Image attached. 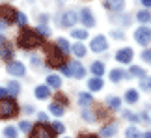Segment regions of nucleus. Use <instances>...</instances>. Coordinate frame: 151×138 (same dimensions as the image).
<instances>
[{"label":"nucleus","mask_w":151,"mask_h":138,"mask_svg":"<svg viewBox=\"0 0 151 138\" xmlns=\"http://www.w3.org/2000/svg\"><path fill=\"white\" fill-rule=\"evenodd\" d=\"M41 41H43V36L37 30H30V28H22L21 34H19V39H17L19 47L24 49V50H30V49L39 47Z\"/></svg>","instance_id":"1"},{"label":"nucleus","mask_w":151,"mask_h":138,"mask_svg":"<svg viewBox=\"0 0 151 138\" xmlns=\"http://www.w3.org/2000/svg\"><path fill=\"white\" fill-rule=\"evenodd\" d=\"M19 114V106L11 99H0V119H9Z\"/></svg>","instance_id":"2"},{"label":"nucleus","mask_w":151,"mask_h":138,"mask_svg":"<svg viewBox=\"0 0 151 138\" xmlns=\"http://www.w3.org/2000/svg\"><path fill=\"white\" fill-rule=\"evenodd\" d=\"M63 54L60 49L56 47H49V50H47V65L49 67H60V65H63Z\"/></svg>","instance_id":"3"},{"label":"nucleus","mask_w":151,"mask_h":138,"mask_svg":"<svg viewBox=\"0 0 151 138\" xmlns=\"http://www.w3.org/2000/svg\"><path fill=\"white\" fill-rule=\"evenodd\" d=\"M54 131L47 123H39L30 131V138H54Z\"/></svg>","instance_id":"4"},{"label":"nucleus","mask_w":151,"mask_h":138,"mask_svg":"<svg viewBox=\"0 0 151 138\" xmlns=\"http://www.w3.org/2000/svg\"><path fill=\"white\" fill-rule=\"evenodd\" d=\"M134 39L142 45V47H147L149 41H151V28H147V26H140V28L134 32Z\"/></svg>","instance_id":"5"},{"label":"nucleus","mask_w":151,"mask_h":138,"mask_svg":"<svg viewBox=\"0 0 151 138\" xmlns=\"http://www.w3.org/2000/svg\"><path fill=\"white\" fill-rule=\"evenodd\" d=\"M17 13H19V11H15L11 6H2V8H0V19H4L6 24L17 22Z\"/></svg>","instance_id":"6"},{"label":"nucleus","mask_w":151,"mask_h":138,"mask_svg":"<svg viewBox=\"0 0 151 138\" xmlns=\"http://www.w3.org/2000/svg\"><path fill=\"white\" fill-rule=\"evenodd\" d=\"M6 69H8V73L11 77H24L26 75V67H24V64H21V62H9Z\"/></svg>","instance_id":"7"},{"label":"nucleus","mask_w":151,"mask_h":138,"mask_svg":"<svg viewBox=\"0 0 151 138\" xmlns=\"http://www.w3.org/2000/svg\"><path fill=\"white\" fill-rule=\"evenodd\" d=\"M90 49L93 50V52H103V50H106L108 49V41H106V37L104 36H97L91 39V43H90Z\"/></svg>","instance_id":"8"},{"label":"nucleus","mask_w":151,"mask_h":138,"mask_svg":"<svg viewBox=\"0 0 151 138\" xmlns=\"http://www.w3.org/2000/svg\"><path fill=\"white\" fill-rule=\"evenodd\" d=\"M80 22L84 24V28L95 26V19H93V13H91L90 8H82V9H80Z\"/></svg>","instance_id":"9"},{"label":"nucleus","mask_w":151,"mask_h":138,"mask_svg":"<svg viewBox=\"0 0 151 138\" xmlns=\"http://www.w3.org/2000/svg\"><path fill=\"white\" fill-rule=\"evenodd\" d=\"M77 21H80V19H78V15L75 13L73 9H69V11H65V13L62 15L60 24H62V26H65V28H69V26H75V22H77Z\"/></svg>","instance_id":"10"},{"label":"nucleus","mask_w":151,"mask_h":138,"mask_svg":"<svg viewBox=\"0 0 151 138\" xmlns=\"http://www.w3.org/2000/svg\"><path fill=\"white\" fill-rule=\"evenodd\" d=\"M132 49L129 47H125V49H119L118 52H116V60L119 62V64H131V60H132Z\"/></svg>","instance_id":"11"},{"label":"nucleus","mask_w":151,"mask_h":138,"mask_svg":"<svg viewBox=\"0 0 151 138\" xmlns=\"http://www.w3.org/2000/svg\"><path fill=\"white\" fill-rule=\"evenodd\" d=\"M69 67H71V75H73V78H82L84 75H86V69L84 65L80 64V62H69Z\"/></svg>","instance_id":"12"},{"label":"nucleus","mask_w":151,"mask_h":138,"mask_svg":"<svg viewBox=\"0 0 151 138\" xmlns=\"http://www.w3.org/2000/svg\"><path fill=\"white\" fill-rule=\"evenodd\" d=\"M104 8H106L108 11L119 13V11H123V8H125V2L123 0H104Z\"/></svg>","instance_id":"13"},{"label":"nucleus","mask_w":151,"mask_h":138,"mask_svg":"<svg viewBox=\"0 0 151 138\" xmlns=\"http://www.w3.org/2000/svg\"><path fill=\"white\" fill-rule=\"evenodd\" d=\"M0 58L6 60V62H13V49H11L8 43H4L2 47H0Z\"/></svg>","instance_id":"14"},{"label":"nucleus","mask_w":151,"mask_h":138,"mask_svg":"<svg viewBox=\"0 0 151 138\" xmlns=\"http://www.w3.org/2000/svg\"><path fill=\"white\" fill-rule=\"evenodd\" d=\"M116 133H118L116 123H108V125H104V127H101V136L103 138H110V136H114Z\"/></svg>","instance_id":"15"},{"label":"nucleus","mask_w":151,"mask_h":138,"mask_svg":"<svg viewBox=\"0 0 151 138\" xmlns=\"http://www.w3.org/2000/svg\"><path fill=\"white\" fill-rule=\"evenodd\" d=\"M34 93H36V97H37V99H41V101H43V99H49V95H50V88H49L47 84H45V86H37Z\"/></svg>","instance_id":"16"},{"label":"nucleus","mask_w":151,"mask_h":138,"mask_svg":"<svg viewBox=\"0 0 151 138\" xmlns=\"http://www.w3.org/2000/svg\"><path fill=\"white\" fill-rule=\"evenodd\" d=\"M88 88H90V91H99V90H103V78L101 77L90 78L88 80Z\"/></svg>","instance_id":"17"},{"label":"nucleus","mask_w":151,"mask_h":138,"mask_svg":"<svg viewBox=\"0 0 151 138\" xmlns=\"http://www.w3.org/2000/svg\"><path fill=\"white\" fill-rule=\"evenodd\" d=\"M54 45L62 50L63 54H69V52H71V45H69V43H67V39H63V37H58Z\"/></svg>","instance_id":"18"},{"label":"nucleus","mask_w":151,"mask_h":138,"mask_svg":"<svg viewBox=\"0 0 151 138\" xmlns=\"http://www.w3.org/2000/svg\"><path fill=\"white\" fill-rule=\"evenodd\" d=\"M47 86H49V88L58 90L62 86V78L58 77V75H49V77H47Z\"/></svg>","instance_id":"19"},{"label":"nucleus","mask_w":151,"mask_h":138,"mask_svg":"<svg viewBox=\"0 0 151 138\" xmlns=\"http://www.w3.org/2000/svg\"><path fill=\"white\" fill-rule=\"evenodd\" d=\"M91 101H93V97H91V93H80L78 95V103H80V106L82 108H88L90 105H91Z\"/></svg>","instance_id":"20"},{"label":"nucleus","mask_w":151,"mask_h":138,"mask_svg":"<svg viewBox=\"0 0 151 138\" xmlns=\"http://www.w3.org/2000/svg\"><path fill=\"white\" fill-rule=\"evenodd\" d=\"M125 77H127V73L121 71V69H112V71H110V80H112V82H119V80H123Z\"/></svg>","instance_id":"21"},{"label":"nucleus","mask_w":151,"mask_h":138,"mask_svg":"<svg viewBox=\"0 0 151 138\" xmlns=\"http://www.w3.org/2000/svg\"><path fill=\"white\" fill-rule=\"evenodd\" d=\"M71 52L77 56V58H82V56H86V47L82 43H75L71 47Z\"/></svg>","instance_id":"22"},{"label":"nucleus","mask_w":151,"mask_h":138,"mask_svg":"<svg viewBox=\"0 0 151 138\" xmlns=\"http://www.w3.org/2000/svg\"><path fill=\"white\" fill-rule=\"evenodd\" d=\"M91 73H93L95 77H103L104 64H103V62H93V64H91Z\"/></svg>","instance_id":"23"},{"label":"nucleus","mask_w":151,"mask_h":138,"mask_svg":"<svg viewBox=\"0 0 151 138\" xmlns=\"http://www.w3.org/2000/svg\"><path fill=\"white\" fill-rule=\"evenodd\" d=\"M49 110H50V114L52 116H56V118H60V116H63V106L62 105H58V103H52V105L49 106Z\"/></svg>","instance_id":"24"},{"label":"nucleus","mask_w":151,"mask_h":138,"mask_svg":"<svg viewBox=\"0 0 151 138\" xmlns=\"http://www.w3.org/2000/svg\"><path fill=\"white\" fill-rule=\"evenodd\" d=\"M17 134H19V129L13 127V125L4 127V138H17Z\"/></svg>","instance_id":"25"},{"label":"nucleus","mask_w":151,"mask_h":138,"mask_svg":"<svg viewBox=\"0 0 151 138\" xmlns=\"http://www.w3.org/2000/svg\"><path fill=\"white\" fill-rule=\"evenodd\" d=\"M71 36L75 39H78V41H80V39H86V37H88V28H77V30L71 32Z\"/></svg>","instance_id":"26"},{"label":"nucleus","mask_w":151,"mask_h":138,"mask_svg":"<svg viewBox=\"0 0 151 138\" xmlns=\"http://www.w3.org/2000/svg\"><path fill=\"white\" fill-rule=\"evenodd\" d=\"M125 101L129 103V105L136 103V101H138V91H136V90H127V91H125Z\"/></svg>","instance_id":"27"},{"label":"nucleus","mask_w":151,"mask_h":138,"mask_svg":"<svg viewBox=\"0 0 151 138\" xmlns=\"http://www.w3.org/2000/svg\"><path fill=\"white\" fill-rule=\"evenodd\" d=\"M136 21H140V22H149L151 21V13H149V9H142V11H138V15H136Z\"/></svg>","instance_id":"28"},{"label":"nucleus","mask_w":151,"mask_h":138,"mask_svg":"<svg viewBox=\"0 0 151 138\" xmlns=\"http://www.w3.org/2000/svg\"><path fill=\"white\" fill-rule=\"evenodd\" d=\"M125 138H142V134H140V131H138V127H127V131H125Z\"/></svg>","instance_id":"29"},{"label":"nucleus","mask_w":151,"mask_h":138,"mask_svg":"<svg viewBox=\"0 0 151 138\" xmlns=\"http://www.w3.org/2000/svg\"><path fill=\"white\" fill-rule=\"evenodd\" d=\"M131 77H138V78H144L146 77V71H144L142 67H138V65H131V71H129Z\"/></svg>","instance_id":"30"},{"label":"nucleus","mask_w":151,"mask_h":138,"mask_svg":"<svg viewBox=\"0 0 151 138\" xmlns=\"http://www.w3.org/2000/svg\"><path fill=\"white\" fill-rule=\"evenodd\" d=\"M106 103H108V106L110 108H112V110H118V108H121V99H119V97H108V99H106Z\"/></svg>","instance_id":"31"},{"label":"nucleus","mask_w":151,"mask_h":138,"mask_svg":"<svg viewBox=\"0 0 151 138\" xmlns=\"http://www.w3.org/2000/svg\"><path fill=\"white\" fill-rule=\"evenodd\" d=\"M8 90H9V93L15 97V95H19V91H21V84L17 82V80H11L9 86H8Z\"/></svg>","instance_id":"32"},{"label":"nucleus","mask_w":151,"mask_h":138,"mask_svg":"<svg viewBox=\"0 0 151 138\" xmlns=\"http://www.w3.org/2000/svg\"><path fill=\"white\" fill-rule=\"evenodd\" d=\"M50 127H52V131H54L56 134H63V131H65V127L60 123V121H54V123H50Z\"/></svg>","instance_id":"33"},{"label":"nucleus","mask_w":151,"mask_h":138,"mask_svg":"<svg viewBox=\"0 0 151 138\" xmlns=\"http://www.w3.org/2000/svg\"><path fill=\"white\" fill-rule=\"evenodd\" d=\"M82 118L86 119V121H88V123H93V114H91L90 112V108H82Z\"/></svg>","instance_id":"34"},{"label":"nucleus","mask_w":151,"mask_h":138,"mask_svg":"<svg viewBox=\"0 0 151 138\" xmlns=\"http://www.w3.org/2000/svg\"><path fill=\"white\" fill-rule=\"evenodd\" d=\"M17 22H19L21 26H26V24H28V17H26L24 13H21V11H19V13H17Z\"/></svg>","instance_id":"35"},{"label":"nucleus","mask_w":151,"mask_h":138,"mask_svg":"<svg viewBox=\"0 0 151 138\" xmlns=\"http://www.w3.org/2000/svg\"><path fill=\"white\" fill-rule=\"evenodd\" d=\"M19 129H21V131H24V133H28V131H32L34 127H32V123H30V121H26V119H24V121H21V123H19Z\"/></svg>","instance_id":"36"},{"label":"nucleus","mask_w":151,"mask_h":138,"mask_svg":"<svg viewBox=\"0 0 151 138\" xmlns=\"http://www.w3.org/2000/svg\"><path fill=\"white\" fill-rule=\"evenodd\" d=\"M142 60L146 64H151V49H144L142 50Z\"/></svg>","instance_id":"37"},{"label":"nucleus","mask_w":151,"mask_h":138,"mask_svg":"<svg viewBox=\"0 0 151 138\" xmlns=\"http://www.w3.org/2000/svg\"><path fill=\"white\" fill-rule=\"evenodd\" d=\"M140 88L142 90H151V78H140Z\"/></svg>","instance_id":"38"},{"label":"nucleus","mask_w":151,"mask_h":138,"mask_svg":"<svg viewBox=\"0 0 151 138\" xmlns=\"http://www.w3.org/2000/svg\"><path fill=\"white\" fill-rule=\"evenodd\" d=\"M123 116H125V119H129V121L138 123V116H136V114H132V112H123Z\"/></svg>","instance_id":"39"},{"label":"nucleus","mask_w":151,"mask_h":138,"mask_svg":"<svg viewBox=\"0 0 151 138\" xmlns=\"http://www.w3.org/2000/svg\"><path fill=\"white\" fill-rule=\"evenodd\" d=\"M37 32H39V34H41V36H43V37H47V36H49V34H50V32H49V28H47V26H45V24H41V22H39V26H37Z\"/></svg>","instance_id":"40"},{"label":"nucleus","mask_w":151,"mask_h":138,"mask_svg":"<svg viewBox=\"0 0 151 138\" xmlns=\"http://www.w3.org/2000/svg\"><path fill=\"white\" fill-rule=\"evenodd\" d=\"M60 71H62L63 75H67V77H73V75H71V67H69V64H63V65H60Z\"/></svg>","instance_id":"41"},{"label":"nucleus","mask_w":151,"mask_h":138,"mask_svg":"<svg viewBox=\"0 0 151 138\" xmlns=\"http://www.w3.org/2000/svg\"><path fill=\"white\" fill-rule=\"evenodd\" d=\"M9 97H13L9 93V90H6V88H0V99H9Z\"/></svg>","instance_id":"42"},{"label":"nucleus","mask_w":151,"mask_h":138,"mask_svg":"<svg viewBox=\"0 0 151 138\" xmlns=\"http://www.w3.org/2000/svg\"><path fill=\"white\" fill-rule=\"evenodd\" d=\"M112 37H114V39H123L125 36H123V32H121V30H114V32H112Z\"/></svg>","instance_id":"43"},{"label":"nucleus","mask_w":151,"mask_h":138,"mask_svg":"<svg viewBox=\"0 0 151 138\" xmlns=\"http://www.w3.org/2000/svg\"><path fill=\"white\" fill-rule=\"evenodd\" d=\"M37 119H39V121H43V123H47V114H45V112H39L37 114Z\"/></svg>","instance_id":"44"},{"label":"nucleus","mask_w":151,"mask_h":138,"mask_svg":"<svg viewBox=\"0 0 151 138\" xmlns=\"http://www.w3.org/2000/svg\"><path fill=\"white\" fill-rule=\"evenodd\" d=\"M24 112H26V114H34V106H32V105H26V106H24Z\"/></svg>","instance_id":"45"},{"label":"nucleus","mask_w":151,"mask_h":138,"mask_svg":"<svg viewBox=\"0 0 151 138\" xmlns=\"http://www.w3.org/2000/svg\"><path fill=\"white\" fill-rule=\"evenodd\" d=\"M142 4H144V8H146V9L151 8V0H142Z\"/></svg>","instance_id":"46"},{"label":"nucleus","mask_w":151,"mask_h":138,"mask_svg":"<svg viewBox=\"0 0 151 138\" xmlns=\"http://www.w3.org/2000/svg\"><path fill=\"white\" fill-rule=\"evenodd\" d=\"M32 64L37 67V65H39V58H32Z\"/></svg>","instance_id":"47"},{"label":"nucleus","mask_w":151,"mask_h":138,"mask_svg":"<svg viewBox=\"0 0 151 138\" xmlns=\"http://www.w3.org/2000/svg\"><path fill=\"white\" fill-rule=\"evenodd\" d=\"M80 138H97V136H95V134H82Z\"/></svg>","instance_id":"48"},{"label":"nucleus","mask_w":151,"mask_h":138,"mask_svg":"<svg viewBox=\"0 0 151 138\" xmlns=\"http://www.w3.org/2000/svg\"><path fill=\"white\" fill-rule=\"evenodd\" d=\"M4 43H6V37L2 36V34H0V45H4Z\"/></svg>","instance_id":"49"},{"label":"nucleus","mask_w":151,"mask_h":138,"mask_svg":"<svg viewBox=\"0 0 151 138\" xmlns=\"http://www.w3.org/2000/svg\"><path fill=\"white\" fill-rule=\"evenodd\" d=\"M142 138H151V133H146V134H144Z\"/></svg>","instance_id":"50"}]
</instances>
